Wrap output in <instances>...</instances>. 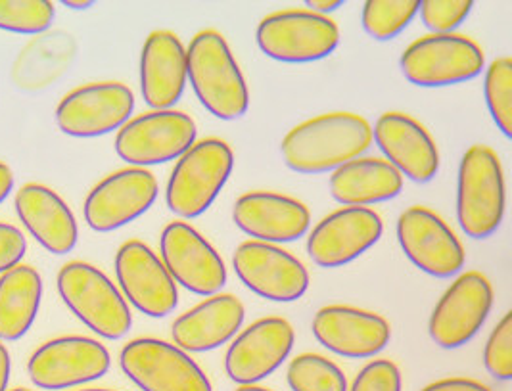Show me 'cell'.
<instances>
[{
    "label": "cell",
    "mask_w": 512,
    "mask_h": 391,
    "mask_svg": "<svg viewBox=\"0 0 512 391\" xmlns=\"http://www.w3.org/2000/svg\"><path fill=\"white\" fill-rule=\"evenodd\" d=\"M472 6L470 0H422L420 18L432 35H451L466 22Z\"/></svg>",
    "instance_id": "d6a6232c"
},
{
    "label": "cell",
    "mask_w": 512,
    "mask_h": 391,
    "mask_svg": "<svg viewBox=\"0 0 512 391\" xmlns=\"http://www.w3.org/2000/svg\"><path fill=\"white\" fill-rule=\"evenodd\" d=\"M484 367L495 380H512V313L491 330L484 347Z\"/></svg>",
    "instance_id": "836d02e7"
},
{
    "label": "cell",
    "mask_w": 512,
    "mask_h": 391,
    "mask_svg": "<svg viewBox=\"0 0 512 391\" xmlns=\"http://www.w3.org/2000/svg\"><path fill=\"white\" fill-rule=\"evenodd\" d=\"M62 4H64V6H68L70 10H89V8H93L94 6L93 0H85V2H73V0H64Z\"/></svg>",
    "instance_id": "60d3db41"
},
{
    "label": "cell",
    "mask_w": 512,
    "mask_h": 391,
    "mask_svg": "<svg viewBox=\"0 0 512 391\" xmlns=\"http://www.w3.org/2000/svg\"><path fill=\"white\" fill-rule=\"evenodd\" d=\"M403 190V177L386 160L357 158L348 161L330 175L332 198L346 207L384 204Z\"/></svg>",
    "instance_id": "484cf974"
},
{
    "label": "cell",
    "mask_w": 512,
    "mask_h": 391,
    "mask_svg": "<svg viewBox=\"0 0 512 391\" xmlns=\"http://www.w3.org/2000/svg\"><path fill=\"white\" fill-rule=\"evenodd\" d=\"M307 6H309V12H315V14H321V16H325L328 12H334V10H338L340 6H344V2L342 0H330V2H319V0H307L305 2Z\"/></svg>",
    "instance_id": "ab89813d"
},
{
    "label": "cell",
    "mask_w": 512,
    "mask_h": 391,
    "mask_svg": "<svg viewBox=\"0 0 512 391\" xmlns=\"http://www.w3.org/2000/svg\"><path fill=\"white\" fill-rule=\"evenodd\" d=\"M238 280L259 298L292 303L309 290V273L302 261L273 244L244 242L233 255Z\"/></svg>",
    "instance_id": "2e32d148"
},
{
    "label": "cell",
    "mask_w": 512,
    "mask_h": 391,
    "mask_svg": "<svg viewBox=\"0 0 512 391\" xmlns=\"http://www.w3.org/2000/svg\"><path fill=\"white\" fill-rule=\"evenodd\" d=\"M405 79L422 89H440L476 79L486 68L482 48L465 35H426L399 58Z\"/></svg>",
    "instance_id": "8992f818"
},
{
    "label": "cell",
    "mask_w": 512,
    "mask_h": 391,
    "mask_svg": "<svg viewBox=\"0 0 512 391\" xmlns=\"http://www.w3.org/2000/svg\"><path fill=\"white\" fill-rule=\"evenodd\" d=\"M246 309L233 294H217L204 299L173 322V342L185 353H206L231 342L242 322Z\"/></svg>",
    "instance_id": "d4e9b609"
},
{
    "label": "cell",
    "mask_w": 512,
    "mask_h": 391,
    "mask_svg": "<svg viewBox=\"0 0 512 391\" xmlns=\"http://www.w3.org/2000/svg\"><path fill=\"white\" fill-rule=\"evenodd\" d=\"M79 391H112V390H79Z\"/></svg>",
    "instance_id": "ee69618b"
},
{
    "label": "cell",
    "mask_w": 512,
    "mask_h": 391,
    "mask_svg": "<svg viewBox=\"0 0 512 391\" xmlns=\"http://www.w3.org/2000/svg\"><path fill=\"white\" fill-rule=\"evenodd\" d=\"M234 391H271L267 388H261V386H238V390Z\"/></svg>",
    "instance_id": "b9f144b4"
},
{
    "label": "cell",
    "mask_w": 512,
    "mask_h": 391,
    "mask_svg": "<svg viewBox=\"0 0 512 391\" xmlns=\"http://www.w3.org/2000/svg\"><path fill=\"white\" fill-rule=\"evenodd\" d=\"M373 144V127L361 115L332 112L307 119L282 138L280 152L288 169L321 175L361 158Z\"/></svg>",
    "instance_id": "6da1fadb"
},
{
    "label": "cell",
    "mask_w": 512,
    "mask_h": 391,
    "mask_svg": "<svg viewBox=\"0 0 512 391\" xmlns=\"http://www.w3.org/2000/svg\"><path fill=\"white\" fill-rule=\"evenodd\" d=\"M27 252L24 232L14 225L0 223V275L12 271L22 263Z\"/></svg>",
    "instance_id": "d590c367"
},
{
    "label": "cell",
    "mask_w": 512,
    "mask_h": 391,
    "mask_svg": "<svg viewBox=\"0 0 512 391\" xmlns=\"http://www.w3.org/2000/svg\"><path fill=\"white\" fill-rule=\"evenodd\" d=\"M419 0H369L363 6V29L374 41H392L419 14Z\"/></svg>",
    "instance_id": "f546056e"
},
{
    "label": "cell",
    "mask_w": 512,
    "mask_h": 391,
    "mask_svg": "<svg viewBox=\"0 0 512 391\" xmlns=\"http://www.w3.org/2000/svg\"><path fill=\"white\" fill-rule=\"evenodd\" d=\"M12 391H33V390H27V388H16V390Z\"/></svg>",
    "instance_id": "7bdbcfd3"
},
{
    "label": "cell",
    "mask_w": 512,
    "mask_h": 391,
    "mask_svg": "<svg viewBox=\"0 0 512 391\" xmlns=\"http://www.w3.org/2000/svg\"><path fill=\"white\" fill-rule=\"evenodd\" d=\"M493 307V288L482 273L457 276L432 311L428 332L442 349H459L476 338Z\"/></svg>",
    "instance_id": "5bb4252c"
},
{
    "label": "cell",
    "mask_w": 512,
    "mask_h": 391,
    "mask_svg": "<svg viewBox=\"0 0 512 391\" xmlns=\"http://www.w3.org/2000/svg\"><path fill=\"white\" fill-rule=\"evenodd\" d=\"M14 190V173L12 169L0 161V204L12 194Z\"/></svg>",
    "instance_id": "74e56055"
},
{
    "label": "cell",
    "mask_w": 512,
    "mask_h": 391,
    "mask_svg": "<svg viewBox=\"0 0 512 391\" xmlns=\"http://www.w3.org/2000/svg\"><path fill=\"white\" fill-rule=\"evenodd\" d=\"M58 294L71 313L104 340H121L133 326L129 303L98 267L66 263L56 276Z\"/></svg>",
    "instance_id": "5b68a950"
},
{
    "label": "cell",
    "mask_w": 512,
    "mask_h": 391,
    "mask_svg": "<svg viewBox=\"0 0 512 391\" xmlns=\"http://www.w3.org/2000/svg\"><path fill=\"white\" fill-rule=\"evenodd\" d=\"M234 225L254 242L290 244L311 227V213L296 198L277 192H248L233 207Z\"/></svg>",
    "instance_id": "7402d4cb"
},
{
    "label": "cell",
    "mask_w": 512,
    "mask_h": 391,
    "mask_svg": "<svg viewBox=\"0 0 512 391\" xmlns=\"http://www.w3.org/2000/svg\"><path fill=\"white\" fill-rule=\"evenodd\" d=\"M43 299V278L31 265L0 275V342H18L31 330Z\"/></svg>",
    "instance_id": "83f0119b"
},
{
    "label": "cell",
    "mask_w": 512,
    "mask_h": 391,
    "mask_svg": "<svg viewBox=\"0 0 512 391\" xmlns=\"http://www.w3.org/2000/svg\"><path fill=\"white\" fill-rule=\"evenodd\" d=\"M348 391H401V372L396 363L376 359L355 376Z\"/></svg>",
    "instance_id": "e575fe53"
},
{
    "label": "cell",
    "mask_w": 512,
    "mask_h": 391,
    "mask_svg": "<svg viewBox=\"0 0 512 391\" xmlns=\"http://www.w3.org/2000/svg\"><path fill=\"white\" fill-rule=\"evenodd\" d=\"M135 94L117 81L79 87L56 108L58 129L73 138H98L119 131L133 115Z\"/></svg>",
    "instance_id": "8fae6325"
},
{
    "label": "cell",
    "mask_w": 512,
    "mask_h": 391,
    "mask_svg": "<svg viewBox=\"0 0 512 391\" xmlns=\"http://www.w3.org/2000/svg\"><path fill=\"white\" fill-rule=\"evenodd\" d=\"M257 46L282 64H311L340 45V29L328 16L309 10H282L259 23Z\"/></svg>",
    "instance_id": "52a82bcc"
},
{
    "label": "cell",
    "mask_w": 512,
    "mask_h": 391,
    "mask_svg": "<svg viewBox=\"0 0 512 391\" xmlns=\"http://www.w3.org/2000/svg\"><path fill=\"white\" fill-rule=\"evenodd\" d=\"M198 129L190 115L177 110L148 112L129 119L117 131L116 154L131 167H152L179 160L196 142Z\"/></svg>",
    "instance_id": "ba28073f"
},
{
    "label": "cell",
    "mask_w": 512,
    "mask_h": 391,
    "mask_svg": "<svg viewBox=\"0 0 512 391\" xmlns=\"http://www.w3.org/2000/svg\"><path fill=\"white\" fill-rule=\"evenodd\" d=\"M507 186L499 156L484 144L470 146L459 165L457 221L472 240L493 236L505 217Z\"/></svg>",
    "instance_id": "277c9868"
},
{
    "label": "cell",
    "mask_w": 512,
    "mask_h": 391,
    "mask_svg": "<svg viewBox=\"0 0 512 391\" xmlns=\"http://www.w3.org/2000/svg\"><path fill=\"white\" fill-rule=\"evenodd\" d=\"M233 148L221 138L194 142L167 181L165 204L181 219L204 215L233 175Z\"/></svg>",
    "instance_id": "3957f363"
},
{
    "label": "cell",
    "mask_w": 512,
    "mask_h": 391,
    "mask_svg": "<svg viewBox=\"0 0 512 391\" xmlns=\"http://www.w3.org/2000/svg\"><path fill=\"white\" fill-rule=\"evenodd\" d=\"M16 215L25 230L52 255H68L79 240L70 206L45 184H24L16 194Z\"/></svg>",
    "instance_id": "cb8c5ba5"
},
{
    "label": "cell",
    "mask_w": 512,
    "mask_h": 391,
    "mask_svg": "<svg viewBox=\"0 0 512 391\" xmlns=\"http://www.w3.org/2000/svg\"><path fill=\"white\" fill-rule=\"evenodd\" d=\"M187 77L200 104L213 117L234 121L248 114V85L221 33L206 29L190 41Z\"/></svg>",
    "instance_id": "7a4b0ae2"
},
{
    "label": "cell",
    "mask_w": 512,
    "mask_h": 391,
    "mask_svg": "<svg viewBox=\"0 0 512 391\" xmlns=\"http://www.w3.org/2000/svg\"><path fill=\"white\" fill-rule=\"evenodd\" d=\"M373 140L401 177L419 184L436 179L440 171L438 146L411 115L401 112L380 115L374 125Z\"/></svg>",
    "instance_id": "44dd1931"
},
{
    "label": "cell",
    "mask_w": 512,
    "mask_h": 391,
    "mask_svg": "<svg viewBox=\"0 0 512 391\" xmlns=\"http://www.w3.org/2000/svg\"><path fill=\"white\" fill-rule=\"evenodd\" d=\"M311 330L319 344L344 359H371L392 340V328L384 317L348 305L319 309Z\"/></svg>",
    "instance_id": "ffe728a7"
},
{
    "label": "cell",
    "mask_w": 512,
    "mask_h": 391,
    "mask_svg": "<svg viewBox=\"0 0 512 391\" xmlns=\"http://www.w3.org/2000/svg\"><path fill=\"white\" fill-rule=\"evenodd\" d=\"M294 342L296 332L286 319H259L236 336L225 355V372L238 386H257L282 367Z\"/></svg>",
    "instance_id": "d6986e66"
},
{
    "label": "cell",
    "mask_w": 512,
    "mask_h": 391,
    "mask_svg": "<svg viewBox=\"0 0 512 391\" xmlns=\"http://www.w3.org/2000/svg\"><path fill=\"white\" fill-rule=\"evenodd\" d=\"M119 367L142 391H213L210 378L188 353L156 338L125 345Z\"/></svg>",
    "instance_id": "9c48e42d"
},
{
    "label": "cell",
    "mask_w": 512,
    "mask_h": 391,
    "mask_svg": "<svg viewBox=\"0 0 512 391\" xmlns=\"http://www.w3.org/2000/svg\"><path fill=\"white\" fill-rule=\"evenodd\" d=\"M187 48L171 31L148 35L140 54V92L152 112L173 110L187 87Z\"/></svg>",
    "instance_id": "603a6c76"
},
{
    "label": "cell",
    "mask_w": 512,
    "mask_h": 391,
    "mask_svg": "<svg viewBox=\"0 0 512 391\" xmlns=\"http://www.w3.org/2000/svg\"><path fill=\"white\" fill-rule=\"evenodd\" d=\"M112 367L110 351L85 336L54 338L27 361L29 380L47 391L70 390L100 380Z\"/></svg>",
    "instance_id": "30bf717a"
},
{
    "label": "cell",
    "mask_w": 512,
    "mask_h": 391,
    "mask_svg": "<svg viewBox=\"0 0 512 391\" xmlns=\"http://www.w3.org/2000/svg\"><path fill=\"white\" fill-rule=\"evenodd\" d=\"M286 382L292 391H348L342 368L317 353H303L290 361Z\"/></svg>",
    "instance_id": "f1b7e54d"
},
{
    "label": "cell",
    "mask_w": 512,
    "mask_h": 391,
    "mask_svg": "<svg viewBox=\"0 0 512 391\" xmlns=\"http://www.w3.org/2000/svg\"><path fill=\"white\" fill-rule=\"evenodd\" d=\"M77 45L68 33L47 31L33 37L22 48L12 66V83L24 92H41L52 87L75 60Z\"/></svg>",
    "instance_id": "4316f807"
},
{
    "label": "cell",
    "mask_w": 512,
    "mask_h": 391,
    "mask_svg": "<svg viewBox=\"0 0 512 391\" xmlns=\"http://www.w3.org/2000/svg\"><path fill=\"white\" fill-rule=\"evenodd\" d=\"M54 4L48 0H0V29L20 35H43L54 23Z\"/></svg>",
    "instance_id": "4dcf8cb0"
},
{
    "label": "cell",
    "mask_w": 512,
    "mask_h": 391,
    "mask_svg": "<svg viewBox=\"0 0 512 391\" xmlns=\"http://www.w3.org/2000/svg\"><path fill=\"white\" fill-rule=\"evenodd\" d=\"M156 177L139 167L108 175L89 192L83 215L94 232H114L137 221L158 198Z\"/></svg>",
    "instance_id": "9a60e30c"
},
{
    "label": "cell",
    "mask_w": 512,
    "mask_h": 391,
    "mask_svg": "<svg viewBox=\"0 0 512 391\" xmlns=\"http://www.w3.org/2000/svg\"><path fill=\"white\" fill-rule=\"evenodd\" d=\"M420 391H491L482 382L470 380V378H445L434 384H428Z\"/></svg>",
    "instance_id": "8d00e7d4"
},
{
    "label": "cell",
    "mask_w": 512,
    "mask_h": 391,
    "mask_svg": "<svg viewBox=\"0 0 512 391\" xmlns=\"http://www.w3.org/2000/svg\"><path fill=\"white\" fill-rule=\"evenodd\" d=\"M116 276L123 298L142 315L163 319L177 309V284L144 242L129 240L117 250Z\"/></svg>",
    "instance_id": "ac0fdd59"
},
{
    "label": "cell",
    "mask_w": 512,
    "mask_h": 391,
    "mask_svg": "<svg viewBox=\"0 0 512 391\" xmlns=\"http://www.w3.org/2000/svg\"><path fill=\"white\" fill-rule=\"evenodd\" d=\"M10 372H12V359H10V353H8L6 345L0 344V391L8 390Z\"/></svg>",
    "instance_id": "f35d334b"
},
{
    "label": "cell",
    "mask_w": 512,
    "mask_h": 391,
    "mask_svg": "<svg viewBox=\"0 0 512 391\" xmlns=\"http://www.w3.org/2000/svg\"><path fill=\"white\" fill-rule=\"evenodd\" d=\"M484 94L489 114L497 129L507 138L512 137V60H493L486 69Z\"/></svg>",
    "instance_id": "1f68e13d"
},
{
    "label": "cell",
    "mask_w": 512,
    "mask_h": 391,
    "mask_svg": "<svg viewBox=\"0 0 512 391\" xmlns=\"http://www.w3.org/2000/svg\"><path fill=\"white\" fill-rule=\"evenodd\" d=\"M382 232V217L371 207H342L311 230L307 253L323 269L346 267L378 244Z\"/></svg>",
    "instance_id": "e0dca14e"
},
{
    "label": "cell",
    "mask_w": 512,
    "mask_h": 391,
    "mask_svg": "<svg viewBox=\"0 0 512 391\" xmlns=\"http://www.w3.org/2000/svg\"><path fill=\"white\" fill-rule=\"evenodd\" d=\"M160 255L175 284L196 296H217L227 284L225 261L210 242L185 221H173L163 229Z\"/></svg>",
    "instance_id": "7c38bea8"
},
{
    "label": "cell",
    "mask_w": 512,
    "mask_h": 391,
    "mask_svg": "<svg viewBox=\"0 0 512 391\" xmlns=\"http://www.w3.org/2000/svg\"><path fill=\"white\" fill-rule=\"evenodd\" d=\"M397 240L405 257L426 275L451 278L465 267L466 253L461 240L428 207H409L399 215Z\"/></svg>",
    "instance_id": "4fadbf2b"
}]
</instances>
